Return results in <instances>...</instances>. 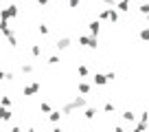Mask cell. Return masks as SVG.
Here are the masks:
<instances>
[{
    "label": "cell",
    "mask_w": 149,
    "mask_h": 132,
    "mask_svg": "<svg viewBox=\"0 0 149 132\" xmlns=\"http://www.w3.org/2000/svg\"><path fill=\"white\" fill-rule=\"evenodd\" d=\"M18 13H20V7H18V5H9L7 9H0V20L18 18Z\"/></svg>",
    "instance_id": "obj_1"
},
{
    "label": "cell",
    "mask_w": 149,
    "mask_h": 132,
    "mask_svg": "<svg viewBox=\"0 0 149 132\" xmlns=\"http://www.w3.org/2000/svg\"><path fill=\"white\" fill-rule=\"evenodd\" d=\"M40 88H42V84H40V81H31V84H26L24 86V97H33V95H37L40 93Z\"/></svg>",
    "instance_id": "obj_2"
},
{
    "label": "cell",
    "mask_w": 149,
    "mask_h": 132,
    "mask_svg": "<svg viewBox=\"0 0 149 132\" xmlns=\"http://www.w3.org/2000/svg\"><path fill=\"white\" fill-rule=\"evenodd\" d=\"M70 44H72V40L70 38H57V42H55V48L57 51H66V48H70Z\"/></svg>",
    "instance_id": "obj_3"
},
{
    "label": "cell",
    "mask_w": 149,
    "mask_h": 132,
    "mask_svg": "<svg viewBox=\"0 0 149 132\" xmlns=\"http://www.w3.org/2000/svg\"><path fill=\"white\" fill-rule=\"evenodd\" d=\"M99 31H101V20H90L88 22V33L90 35H99Z\"/></svg>",
    "instance_id": "obj_4"
},
{
    "label": "cell",
    "mask_w": 149,
    "mask_h": 132,
    "mask_svg": "<svg viewBox=\"0 0 149 132\" xmlns=\"http://www.w3.org/2000/svg\"><path fill=\"white\" fill-rule=\"evenodd\" d=\"M97 114H99V108H97V106H88V108H86V112H84V117L88 119V121H92Z\"/></svg>",
    "instance_id": "obj_5"
},
{
    "label": "cell",
    "mask_w": 149,
    "mask_h": 132,
    "mask_svg": "<svg viewBox=\"0 0 149 132\" xmlns=\"http://www.w3.org/2000/svg\"><path fill=\"white\" fill-rule=\"evenodd\" d=\"M11 117H13V114H11V108H5V106H0V121L7 123Z\"/></svg>",
    "instance_id": "obj_6"
},
{
    "label": "cell",
    "mask_w": 149,
    "mask_h": 132,
    "mask_svg": "<svg viewBox=\"0 0 149 132\" xmlns=\"http://www.w3.org/2000/svg\"><path fill=\"white\" fill-rule=\"evenodd\" d=\"M107 81H110V79H107L105 73H94V84H97V86H105Z\"/></svg>",
    "instance_id": "obj_7"
},
{
    "label": "cell",
    "mask_w": 149,
    "mask_h": 132,
    "mask_svg": "<svg viewBox=\"0 0 149 132\" xmlns=\"http://www.w3.org/2000/svg\"><path fill=\"white\" fill-rule=\"evenodd\" d=\"M0 33L5 35V38H11L13 35V31L9 29V24H7V20H0Z\"/></svg>",
    "instance_id": "obj_8"
},
{
    "label": "cell",
    "mask_w": 149,
    "mask_h": 132,
    "mask_svg": "<svg viewBox=\"0 0 149 132\" xmlns=\"http://www.w3.org/2000/svg\"><path fill=\"white\" fill-rule=\"evenodd\" d=\"M72 101H74V106H77V108H84V110L90 106V104H88V99H86V95H81V97H74Z\"/></svg>",
    "instance_id": "obj_9"
},
{
    "label": "cell",
    "mask_w": 149,
    "mask_h": 132,
    "mask_svg": "<svg viewBox=\"0 0 149 132\" xmlns=\"http://www.w3.org/2000/svg\"><path fill=\"white\" fill-rule=\"evenodd\" d=\"M77 90H79L81 95H90V90H92V86H90L88 81H79V84H77Z\"/></svg>",
    "instance_id": "obj_10"
},
{
    "label": "cell",
    "mask_w": 149,
    "mask_h": 132,
    "mask_svg": "<svg viewBox=\"0 0 149 132\" xmlns=\"http://www.w3.org/2000/svg\"><path fill=\"white\" fill-rule=\"evenodd\" d=\"M121 117H123V121H125V123H132V121L136 119V112H134V110H125Z\"/></svg>",
    "instance_id": "obj_11"
},
{
    "label": "cell",
    "mask_w": 149,
    "mask_h": 132,
    "mask_svg": "<svg viewBox=\"0 0 149 132\" xmlns=\"http://www.w3.org/2000/svg\"><path fill=\"white\" fill-rule=\"evenodd\" d=\"M74 110H77V106H74V101H68V104H64V108H61V112H64V114H72Z\"/></svg>",
    "instance_id": "obj_12"
},
{
    "label": "cell",
    "mask_w": 149,
    "mask_h": 132,
    "mask_svg": "<svg viewBox=\"0 0 149 132\" xmlns=\"http://www.w3.org/2000/svg\"><path fill=\"white\" fill-rule=\"evenodd\" d=\"M116 9L121 11V13H130V2H125V0H118V2H116Z\"/></svg>",
    "instance_id": "obj_13"
},
{
    "label": "cell",
    "mask_w": 149,
    "mask_h": 132,
    "mask_svg": "<svg viewBox=\"0 0 149 132\" xmlns=\"http://www.w3.org/2000/svg\"><path fill=\"white\" fill-rule=\"evenodd\" d=\"M61 114H64V112H59V110H51V112H48V119H51L53 123H57L61 119Z\"/></svg>",
    "instance_id": "obj_14"
},
{
    "label": "cell",
    "mask_w": 149,
    "mask_h": 132,
    "mask_svg": "<svg viewBox=\"0 0 149 132\" xmlns=\"http://www.w3.org/2000/svg\"><path fill=\"white\" fill-rule=\"evenodd\" d=\"M138 38L143 40V42H149V27H143L138 31Z\"/></svg>",
    "instance_id": "obj_15"
},
{
    "label": "cell",
    "mask_w": 149,
    "mask_h": 132,
    "mask_svg": "<svg viewBox=\"0 0 149 132\" xmlns=\"http://www.w3.org/2000/svg\"><path fill=\"white\" fill-rule=\"evenodd\" d=\"M114 110H116V106H114V101H105V104H103V112H114Z\"/></svg>",
    "instance_id": "obj_16"
},
{
    "label": "cell",
    "mask_w": 149,
    "mask_h": 132,
    "mask_svg": "<svg viewBox=\"0 0 149 132\" xmlns=\"http://www.w3.org/2000/svg\"><path fill=\"white\" fill-rule=\"evenodd\" d=\"M31 55L40 57V55H42V46H40V44H33V46H31Z\"/></svg>",
    "instance_id": "obj_17"
},
{
    "label": "cell",
    "mask_w": 149,
    "mask_h": 132,
    "mask_svg": "<svg viewBox=\"0 0 149 132\" xmlns=\"http://www.w3.org/2000/svg\"><path fill=\"white\" fill-rule=\"evenodd\" d=\"M33 71H35V66H33V64H22V73H24V75H33Z\"/></svg>",
    "instance_id": "obj_18"
},
{
    "label": "cell",
    "mask_w": 149,
    "mask_h": 132,
    "mask_svg": "<svg viewBox=\"0 0 149 132\" xmlns=\"http://www.w3.org/2000/svg\"><path fill=\"white\" fill-rule=\"evenodd\" d=\"M77 73H79V77H88V66L79 64V66H77Z\"/></svg>",
    "instance_id": "obj_19"
},
{
    "label": "cell",
    "mask_w": 149,
    "mask_h": 132,
    "mask_svg": "<svg viewBox=\"0 0 149 132\" xmlns=\"http://www.w3.org/2000/svg\"><path fill=\"white\" fill-rule=\"evenodd\" d=\"M77 42H79V46H88L90 35H79V38H77Z\"/></svg>",
    "instance_id": "obj_20"
},
{
    "label": "cell",
    "mask_w": 149,
    "mask_h": 132,
    "mask_svg": "<svg viewBox=\"0 0 149 132\" xmlns=\"http://www.w3.org/2000/svg\"><path fill=\"white\" fill-rule=\"evenodd\" d=\"M147 128H149L147 121H140V123H136V126H134V130L136 132H143V130H147Z\"/></svg>",
    "instance_id": "obj_21"
},
{
    "label": "cell",
    "mask_w": 149,
    "mask_h": 132,
    "mask_svg": "<svg viewBox=\"0 0 149 132\" xmlns=\"http://www.w3.org/2000/svg\"><path fill=\"white\" fill-rule=\"evenodd\" d=\"M11 104H13V101H11V97H7V95L0 99V106H5V108H11Z\"/></svg>",
    "instance_id": "obj_22"
},
{
    "label": "cell",
    "mask_w": 149,
    "mask_h": 132,
    "mask_svg": "<svg viewBox=\"0 0 149 132\" xmlns=\"http://www.w3.org/2000/svg\"><path fill=\"white\" fill-rule=\"evenodd\" d=\"M37 31H40V35H48V31H51V29H48V24H40V27H37Z\"/></svg>",
    "instance_id": "obj_23"
},
{
    "label": "cell",
    "mask_w": 149,
    "mask_h": 132,
    "mask_svg": "<svg viewBox=\"0 0 149 132\" xmlns=\"http://www.w3.org/2000/svg\"><path fill=\"white\" fill-rule=\"evenodd\" d=\"M99 46V40H97V35H90V42H88V48H97Z\"/></svg>",
    "instance_id": "obj_24"
},
{
    "label": "cell",
    "mask_w": 149,
    "mask_h": 132,
    "mask_svg": "<svg viewBox=\"0 0 149 132\" xmlns=\"http://www.w3.org/2000/svg\"><path fill=\"white\" fill-rule=\"evenodd\" d=\"M138 11H140L143 15H149V2H143V5L138 7Z\"/></svg>",
    "instance_id": "obj_25"
},
{
    "label": "cell",
    "mask_w": 149,
    "mask_h": 132,
    "mask_svg": "<svg viewBox=\"0 0 149 132\" xmlns=\"http://www.w3.org/2000/svg\"><path fill=\"white\" fill-rule=\"evenodd\" d=\"M110 20H112V22H118V11L114 9V7L110 9Z\"/></svg>",
    "instance_id": "obj_26"
},
{
    "label": "cell",
    "mask_w": 149,
    "mask_h": 132,
    "mask_svg": "<svg viewBox=\"0 0 149 132\" xmlns=\"http://www.w3.org/2000/svg\"><path fill=\"white\" fill-rule=\"evenodd\" d=\"M99 20H110V9H103V11H99Z\"/></svg>",
    "instance_id": "obj_27"
},
{
    "label": "cell",
    "mask_w": 149,
    "mask_h": 132,
    "mask_svg": "<svg viewBox=\"0 0 149 132\" xmlns=\"http://www.w3.org/2000/svg\"><path fill=\"white\" fill-rule=\"evenodd\" d=\"M48 64H51V66H57V64H59V57H57V55H51V57H48Z\"/></svg>",
    "instance_id": "obj_28"
},
{
    "label": "cell",
    "mask_w": 149,
    "mask_h": 132,
    "mask_svg": "<svg viewBox=\"0 0 149 132\" xmlns=\"http://www.w3.org/2000/svg\"><path fill=\"white\" fill-rule=\"evenodd\" d=\"M7 40H9V46H11V48L18 46V38H15V35H11V38H7Z\"/></svg>",
    "instance_id": "obj_29"
},
{
    "label": "cell",
    "mask_w": 149,
    "mask_h": 132,
    "mask_svg": "<svg viewBox=\"0 0 149 132\" xmlns=\"http://www.w3.org/2000/svg\"><path fill=\"white\" fill-rule=\"evenodd\" d=\"M140 121H147V123H149V112H147V110H143V112H140Z\"/></svg>",
    "instance_id": "obj_30"
},
{
    "label": "cell",
    "mask_w": 149,
    "mask_h": 132,
    "mask_svg": "<svg viewBox=\"0 0 149 132\" xmlns=\"http://www.w3.org/2000/svg\"><path fill=\"white\" fill-rule=\"evenodd\" d=\"M79 2H81V0H68V7L74 9V7H79Z\"/></svg>",
    "instance_id": "obj_31"
},
{
    "label": "cell",
    "mask_w": 149,
    "mask_h": 132,
    "mask_svg": "<svg viewBox=\"0 0 149 132\" xmlns=\"http://www.w3.org/2000/svg\"><path fill=\"white\" fill-rule=\"evenodd\" d=\"M40 110H42V112H51V106H48V104H42V106H40Z\"/></svg>",
    "instance_id": "obj_32"
},
{
    "label": "cell",
    "mask_w": 149,
    "mask_h": 132,
    "mask_svg": "<svg viewBox=\"0 0 149 132\" xmlns=\"http://www.w3.org/2000/svg\"><path fill=\"white\" fill-rule=\"evenodd\" d=\"M5 79H7V81H13V79H15V75H13V73H11V71H7V75H5Z\"/></svg>",
    "instance_id": "obj_33"
},
{
    "label": "cell",
    "mask_w": 149,
    "mask_h": 132,
    "mask_svg": "<svg viewBox=\"0 0 149 132\" xmlns=\"http://www.w3.org/2000/svg\"><path fill=\"white\" fill-rule=\"evenodd\" d=\"M103 5L105 7H116V0H103Z\"/></svg>",
    "instance_id": "obj_34"
},
{
    "label": "cell",
    "mask_w": 149,
    "mask_h": 132,
    "mask_svg": "<svg viewBox=\"0 0 149 132\" xmlns=\"http://www.w3.org/2000/svg\"><path fill=\"white\" fill-rule=\"evenodd\" d=\"M105 75H107V79H110V81H112V79H116V73H114V71H107Z\"/></svg>",
    "instance_id": "obj_35"
},
{
    "label": "cell",
    "mask_w": 149,
    "mask_h": 132,
    "mask_svg": "<svg viewBox=\"0 0 149 132\" xmlns=\"http://www.w3.org/2000/svg\"><path fill=\"white\" fill-rule=\"evenodd\" d=\"M48 2H51V0H37V5H40V7H46Z\"/></svg>",
    "instance_id": "obj_36"
},
{
    "label": "cell",
    "mask_w": 149,
    "mask_h": 132,
    "mask_svg": "<svg viewBox=\"0 0 149 132\" xmlns=\"http://www.w3.org/2000/svg\"><path fill=\"white\" fill-rule=\"evenodd\" d=\"M5 75H7L5 71H0V84H2V81H5Z\"/></svg>",
    "instance_id": "obj_37"
},
{
    "label": "cell",
    "mask_w": 149,
    "mask_h": 132,
    "mask_svg": "<svg viewBox=\"0 0 149 132\" xmlns=\"http://www.w3.org/2000/svg\"><path fill=\"white\" fill-rule=\"evenodd\" d=\"M147 22H149V15H147Z\"/></svg>",
    "instance_id": "obj_38"
},
{
    "label": "cell",
    "mask_w": 149,
    "mask_h": 132,
    "mask_svg": "<svg viewBox=\"0 0 149 132\" xmlns=\"http://www.w3.org/2000/svg\"><path fill=\"white\" fill-rule=\"evenodd\" d=\"M125 2H130V0H125Z\"/></svg>",
    "instance_id": "obj_39"
},
{
    "label": "cell",
    "mask_w": 149,
    "mask_h": 132,
    "mask_svg": "<svg viewBox=\"0 0 149 132\" xmlns=\"http://www.w3.org/2000/svg\"><path fill=\"white\" fill-rule=\"evenodd\" d=\"M0 123H2V121H0Z\"/></svg>",
    "instance_id": "obj_40"
}]
</instances>
